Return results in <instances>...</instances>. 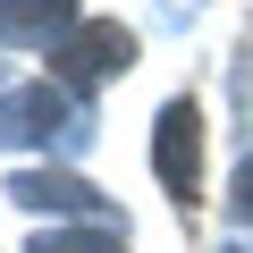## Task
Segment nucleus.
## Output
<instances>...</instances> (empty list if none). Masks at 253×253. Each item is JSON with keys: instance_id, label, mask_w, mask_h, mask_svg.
Masks as SVG:
<instances>
[{"instance_id": "4", "label": "nucleus", "mask_w": 253, "mask_h": 253, "mask_svg": "<svg viewBox=\"0 0 253 253\" xmlns=\"http://www.w3.org/2000/svg\"><path fill=\"white\" fill-rule=\"evenodd\" d=\"M76 26H84L76 0H0V42L9 51H59Z\"/></svg>"}, {"instance_id": "3", "label": "nucleus", "mask_w": 253, "mask_h": 253, "mask_svg": "<svg viewBox=\"0 0 253 253\" xmlns=\"http://www.w3.org/2000/svg\"><path fill=\"white\" fill-rule=\"evenodd\" d=\"M51 59H59V76H68L76 93H93V84H110V76H126V68H135V34H126L118 17H84V26L51 51Z\"/></svg>"}, {"instance_id": "7", "label": "nucleus", "mask_w": 253, "mask_h": 253, "mask_svg": "<svg viewBox=\"0 0 253 253\" xmlns=\"http://www.w3.org/2000/svg\"><path fill=\"white\" fill-rule=\"evenodd\" d=\"M228 211H236V219H253V152L236 161V186H228Z\"/></svg>"}, {"instance_id": "8", "label": "nucleus", "mask_w": 253, "mask_h": 253, "mask_svg": "<svg viewBox=\"0 0 253 253\" xmlns=\"http://www.w3.org/2000/svg\"><path fill=\"white\" fill-rule=\"evenodd\" d=\"M219 253H253V245H219Z\"/></svg>"}, {"instance_id": "6", "label": "nucleus", "mask_w": 253, "mask_h": 253, "mask_svg": "<svg viewBox=\"0 0 253 253\" xmlns=\"http://www.w3.org/2000/svg\"><path fill=\"white\" fill-rule=\"evenodd\" d=\"M26 253H126V219H93V228H42Z\"/></svg>"}, {"instance_id": "5", "label": "nucleus", "mask_w": 253, "mask_h": 253, "mask_svg": "<svg viewBox=\"0 0 253 253\" xmlns=\"http://www.w3.org/2000/svg\"><path fill=\"white\" fill-rule=\"evenodd\" d=\"M9 203H26V211H76L84 228L110 219V203H101L76 169H17V177H9Z\"/></svg>"}, {"instance_id": "1", "label": "nucleus", "mask_w": 253, "mask_h": 253, "mask_svg": "<svg viewBox=\"0 0 253 253\" xmlns=\"http://www.w3.org/2000/svg\"><path fill=\"white\" fill-rule=\"evenodd\" d=\"M152 177L169 186L177 211H194V194H203V110L186 93L161 101V118H152Z\"/></svg>"}, {"instance_id": "2", "label": "nucleus", "mask_w": 253, "mask_h": 253, "mask_svg": "<svg viewBox=\"0 0 253 253\" xmlns=\"http://www.w3.org/2000/svg\"><path fill=\"white\" fill-rule=\"evenodd\" d=\"M0 144L26 152V144H84V118L59 84H17L0 93Z\"/></svg>"}]
</instances>
